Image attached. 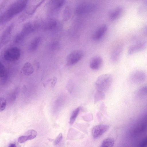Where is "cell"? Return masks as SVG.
<instances>
[{
    "label": "cell",
    "instance_id": "obj_8",
    "mask_svg": "<svg viewBox=\"0 0 147 147\" xmlns=\"http://www.w3.org/2000/svg\"><path fill=\"white\" fill-rule=\"evenodd\" d=\"M146 78L145 73L141 70L134 71L130 76L131 81L135 84H140L144 82Z\"/></svg>",
    "mask_w": 147,
    "mask_h": 147
},
{
    "label": "cell",
    "instance_id": "obj_11",
    "mask_svg": "<svg viewBox=\"0 0 147 147\" xmlns=\"http://www.w3.org/2000/svg\"><path fill=\"white\" fill-rule=\"evenodd\" d=\"M37 133L34 130L31 129L28 131L26 133V135L20 137L18 142L20 143H23L26 141L34 138L37 136Z\"/></svg>",
    "mask_w": 147,
    "mask_h": 147
},
{
    "label": "cell",
    "instance_id": "obj_7",
    "mask_svg": "<svg viewBox=\"0 0 147 147\" xmlns=\"http://www.w3.org/2000/svg\"><path fill=\"white\" fill-rule=\"evenodd\" d=\"M109 128V126L105 124H99L94 126L92 130L93 138L96 139L100 137L107 131Z\"/></svg>",
    "mask_w": 147,
    "mask_h": 147
},
{
    "label": "cell",
    "instance_id": "obj_17",
    "mask_svg": "<svg viewBox=\"0 0 147 147\" xmlns=\"http://www.w3.org/2000/svg\"><path fill=\"white\" fill-rule=\"evenodd\" d=\"M44 1H40L38 3H37L35 5L27 6L26 9V12L27 13L29 14H33Z\"/></svg>",
    "mask_w": 147,
    "mask_h": 147
},
{
    "label": "cell",
    "instance_id": "obj_29",
    "mask_svg": "<svg viewBox=\"0 0 147 147\" xmlns=\"http://www.w3.org/2000/svg\"><path fill=\"white\" fill-rule=\"evenodd\" d=\"M8 147H17L15 144H10Z\"/></svg>",
    "mask_w": 147,
    "mask_h": 147
},
{
    "label": "cell",
    "instance_id": "obj_19",
    "mask_svg": "<svg viewBox=\"0 0 147 147\" xmlns=\"http://www.w3.org/2000/svg\"><path fill=\"white\" fill-rule=\"evenodd\" d=\"M105 98V95L103 92L97 90L94 94V102L96 103L101 100H103Z\"/></svg>",
    "mask_w": 147,
    "mask_h": 147
},
{
    "label": "cell",
    "instance_id": "obj_9",
    "mask_svg": "<svg viewBox=\"0 0 147 147\" xmlns=\"http://www.w3.org/2000/svg\"><path fill=\"white\" fill-rule=\"evenodd\" d=\"M108 26L105 24H103L99 26L95 30L92 35V38L94 40L100 39L106 32Z\"/></svg>",
    "mask_w": 147,
    "mask_h": 147
},
{
    "label": "cell",
    "instance_id": "obj_22",
    "mask_svg": "<svg viewBox=\"0 0 147 147\" xmlns=\"http://www.w3.org/2000/svg\"><path fill=\"white\" fill-rule=\"evenodd\" d=\"M147 88L146 86H143L140 88L136 92V95L138 97H142L147 94Z\"/></svg>",
    "mask_w": 147,
    "mask_h": 147
},
{
    "label": "cell",
    "instance_id": "obj_15",
    "mask_svg": "<svg viewBox=\"0 0 147 147\" xmlns=\"http://www.w3.org/2000/svg\"><path fill=\"white\" fill-rule=\"evenodd\" d=\"M22 71L23 74L26 75H29L31 74L34 71L32 65L29 63H26L24 65Z\"/></svg>",
    "mask_w": 147,
    "mask_h": 147
},
{
    "label": "cell",
    "instance_id": "obj_27",
    "mask_svg": "<svg viewBox=\"0 0 147 147\" xmlns=\"http://www.w3.org/2000/svg\"><path fill=\"white\" fill-rule=\"evenodd\" d=\"M147 138H144L140 143L139 147H146L147 144Z\"/></svg>",
    "mask_w": 147,
    "mask_h": 147
},
{
    "label": "cell",
    "instance_id": "obj_14",
    "mask_svg": "<svg viewBox=\"0 0 147 147\" xmlns=\"http://www.w3.org/2000/svg\"><path fill=\"white\" fill-rule=\"evenodd\" d=\"M64 0H51L49 3V7L53 10H58L63 5Z\"/></svg>",
    "mask_w": 147,
    "mask_h": 147
},
{
    "label": "cell",
    "instance_id": "obj_23",
    "mask_svg": "<svg viewBox=\"0 0 147 147\" xmlns=\"http://www.w3.org/2000/svg\"><path fill=\"white\" fill-rule=\"evenodd\" d=\"M6 101L4 97H0V112L4 110L6 107Z\"/></svg>",
    "mask_w": 147,
    "mask_h": 147
},
{
    "label": "cell",
    "instance_id": "obj_6",
    "mask_svg": "<svg viewBox=\"0 0 147 147\" xmlns=\"http://www.w3.org/2000/svg\"><path fill=\"white\" fill-rule=\"evenodd\" d=\"M21 55V51L17 47H13L7 50L4 55L5 59L9 61H13L18 60Z\"/></svg>",
    "mask_w": 147,
    "mask_h": 147
},
{
    "label": "cell",
    "instance_id": "obj_20",
    "mask_svg": "<svg viewBox=\"0 0 147 147\" xmlns=\"http://www.w3.org/2000/svg\"><path fill=\"white\" fill-rule=\"evenodd\" d=\"M114 144L113 139L111 138H108L103 141L100 147H113Z\"/></svg>",
    "mask_w": 147,
    "mask_h": 147
},
{
    "label": "cell",
    "instance_id": "obj_1",
    "mask_svg": "<svg viewBox=\"0 0 147 147\" xmlns=\"http://www.w3.org/2000/svg\"><path fill=\"white\" fill-rule=\"evenodd\" d=\"M113 80V77L110 74H105L99 76L97 79L95 86L97 90L104 92L110 87Z\"/></svg>",
    "mask_w": 147,
    "mask_h": 147
},
{
    "label": "cell",
    "instance_id": "obj_2",
    "mask_svg": "<svg viewBox=\"0 0 147 147\" xmlns=\"http://www.w3.org/2000/svg\"><path fill=\"white\" fill-rule=\"evenodd\" d=\"M28 1L18 0L12 4L7 10L5 15L7 19L21 12L26 7Z\"/></svg>",
    "mask_w": 147,
    "mask_h": 147
},
{
    "label": "cell",
    "instance_id": "obj_26",
    "mask_svg": "<svg viewBox=\"0 0 147 147\" xmlns=\"http://www.w3.org/2000/svg\"><path fill=\"white\" fill-rule=\"evenodd\" d=\"M5 72V68L4 65L0 63V77L4 76Z\"/></svg>",
    "mask_w": 147,
    "mask_h": 147
},
{
    "label": "cell",
    "instance_id": "obj_18",
    "mask_svg": "<svg viewBox=\"0 0 147 147\" xmlns=\"http://www.w3.org/2000/svg\"><path fill=\"white\" fill-rule=\"evenodd\" d=\"M57 25L56 21L53 19H50L47 21L45 24V28L48 30L54 29Z\"/></svg>",
    "mask_w": 147,
    "mask_h": 147
},
{
    "label": "cell",
    "instance_id": "obj_25",
    "mask_svg": "<svg viewBox=\"0 0 147 147\" xmlns=\"http://www.w3.org/2000/svg\"><path fill=\"white\" fill-rule=\"evenodd\" d=\"M63 136L62 134L60 133L55 140L54 142V144L56 145L59 143L61 140Z\"/></svg>",
    "mask_w": 147,
    "mask_h": 147
},
{
    "label": "cell",
    "instance_id": "obj_3",
    "mask_svg": "<svg viewBox=\"0 0 147 147\" xmlns=\"http://www.w3.org/2000/svg\"><path fill=\"white\" fill-rule=\"evenodd\" d=\"M96 4L92 2L84 1L78 4L76 8L78 14H84L94 11L96 8Z\"/></svg>",
    "mask_w": 147,
    "mask_h": 147
},
{
    "label": "cell",
    "instance_id": "obj_13",
    "mask_svg": "<svg viewBox=\"0 0 147 147\" xmlns=\"http://www.w3.org/2000/svg\"><path fill=\"white\" fill-rule=\"evenodd\" d=\"M122 11L123 9L121 7L115 8L110 12L109 15V18L111 20L116 19L120 16Z\"/></svg>",
    "mask_w": 147,
    "mask_h": 147
},
{
    "label": "cell",
    "instance_id": "obj_16",
    "mask_svg": "<svg viewBox=\"0 0 147 147\" xmlns=\"http://www.w3.org/2000/svg\"><path fill=\"white\" fill-rule=\"evenodd\" d=\"M40 41L41 39L39 37H36L33 39L30 44L29 50L31 51L36 50L39 46Z\"/></svg>",
    "mask_w": 147,
    "mask_h": 147
},
{
    "label": "cell",
    "instance_id": "obj_24",
    "mask_svg": "<svg viewBox=\"0 0 147 147\" xmlns=\"http://www.w3.org/2000/svg\"><path fill=\"white\" fill-rule=\"evenodd\" d=\"M71 11L70 9L68 7L65 8L63 12V17L65 20L69 19L71 16Z\"/></svg>",
    "mask_w": 147,
    "mask_h": 147
},
{
    "label": "cell",
    "instance_id": "obj_28",
    "mask_svg": "<svg viewBox=\"0 0 147 147\" xmlns=\"http://www.w3.org/2000/svg\"><path fill=\"white\" fill-rule=\"evenodd\" d=\"M57 81V78L55 77H53V81L51 82V86L52 87H53L55 86L56 83Z\"/></svg>",
    "mask_w": 147,
    "mask_h": 147
},
{
    "label": "cell",
    "instance_id": "obj_4",
    "mask_svg": "<svg viewBox=\"0 0 147 147\" xmlns=\"http://www.w3.org/2000/svg\"><path fill=\"white\" fill-rule=\"evenodd\" d=\"M83 55V52L81 50H76L72 51L67 57V65L70 66L76 64L80 60Z\"/></svg>",
    "mask_w": 147,
    "mask_h": 147
},
{
    "label": "cell",
    "instance_id": "obj_5",
    "mask_svg": "<svg viewBox=\"0 0 147 147\" xmlns=\"http://www.w3.org/2000/svg\"><path fill=\"white\" fill-rule=\"evenodd\" d=\"M36 25L30 22L26 23L24 26L21 32L16 37V42L22 41L28 34L33 32L36 29Z\"/></svg>",
    "mask_w": 147,
    "mask_h": 147
},
{
    "label": "cell",
    "instance_id": "obj_21",
    "mask_svg": "<svg viewBox=\"0 0 147 147\" xmlns=\"http://www.w3.org/2000/svg\"><path fill=\"white\" fill-rule=\"evenodd\" d=\"M80 107H78L72 112L70 119L69 123L72 125L74 122L80 112Z\"/></svg>",
    "mask_w": 147,
    "mask_h": 147
},
{
    "label": "cell",
    "instance_id": "obj_10",
    "mask_svg": "<svg viewBox=\"0 0 147 147\" xmlns=\"http://www.w3.org/2000/svg\"><path fill=\"white\" fill-rule=\"evenodd\" d=\"M103 60L102 58L98 56L93 57L91 59L90 63V68L94 70L99 69L102 66Z\"/></svg>",
    "mask_w": 147,
    "mask_h": 147
},
{
    "label": "cell",
    "instance_id": "obj_12",
    "mask_svg": "<svg viewBox=\"0 0 147 147\" xmlns=\"http://www.w3.org/2000/svg\"><path fill=\"white\" fill-rule=\"evenodd\" d=\"M146 45V43L145 41L131 45L128 48V53L129 55H131L135 52L141 51L145 48Z\"/></svg>",
    "mask_w": 147,
    "mask_h": 147
}]
</instances>
